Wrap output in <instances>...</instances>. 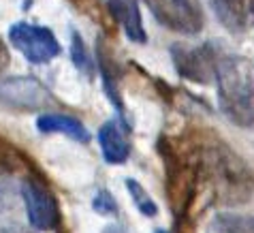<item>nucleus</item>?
<instances>
[{
	"mask_svg": "<svg viewBox=\"0 0 254 233\" xmlns=\"http://www.w3.org/2000/svg\"><path fill=\"white\" fill-rule=\"evenodd\" d=\"M196 178V197L205 193L214 206H244L254 193V173L246 160L207 133H194L182 141Z\"/></svg>",
	"mask_w": 254,
	"mask_h": 233,
	"instance_id": "nucleus-1",
	"label": "nucleus"
},
{
	"mask_svg": "<svg viewBox=\"0 0 254 233\" xmlns=\"http://www.w3.org/2000/svg\"><path fill=\"white\" fill-rule=\"evenodd\" d=\"M28 221L39 231H54L60 225V208L49 186L39 178H26L22 184Z\"/></svg>",
	"mask_w": 254,
	"mask_h": 233,
	"instance_id": "nucleus-6",
	"label": "nucleus"
},
{
	"mask_svg": "<svg viewBox=\"0 0 254 233\" xmlns=\"http://www.w3.org/2000/svg\"><path fill=\"white\" fill-rule=\"evenodd\" d=\"M205 233H254V216L220 212L207 223Z\"/></svg>",
	"mask_w": 254,
	"mask_h": 233,
	"instance_id": "nucleus-13",
	"label": "nucleus"
},
{
	"mask_svg": "<svg viewBox=\"0 0 254 233\" xmlns=\"http://www.w3.org/2000/svg\"><path fill=\"white\" fill-rule=\"evenodd\" d=\"M37 126L41 133H62L75 141H81L86 144L90 139L86 126H83L79 120L70 118V116H64V114H45L37 120Z\"/></svg>",
	"mask_w": 254,
	"mask_h": 233,
	"instance_id": "nucleus-12",
	"label": "nucleus"
},
{
	"mask_svg": "<svg viewBox=\"0 0 254 233\" xmlns=\"http://www.w3.org/2000/svg\"><path fill=\"white\" fill-rule=\"evenodd\" d=\"M109 15L122 26L126 37L135 43H145L147 34L143 28V19H141V11L137 0H107Z\"/></svg>",
	"mask_w": 254,
	"mask_h": 233,
	"instance_id": "nucleus-9",
	"label": "nucleus"
},
{
	"mask_svg": "<svg viewBox=\"0 0 254 233\" xmlns=\"http://www.w3.org/2000/svg\"><path fill=\"white\" fill-rule=\"evenodd\" d=\"M156 233H169V231H162V229H160V231H156Z\"/></svg>",
	"mask_w": 254,
	"mask_h": 233,
	"instance_id": "nucleus-21",
	"label": "nucleus"
},
{
	"mask_svg": "<svg viewBox=\"0 0 254 233\" xmlns=\"http://www.w3.org/2000/svg\"><path fill=\"white\" fill-rule=\"evenodd\" d=\"M218 22L229 32L244 34L254 28V0H211Z\"/></svg>",
	"mask_w": 254,
	"mask_h": 233,
	"instance_id": "nucleus-7",
	"label": "nucleus"
},
{
	"mask_svg": "<svg viewBox=\"0 0 254 233\" xmlns=\"http://www.w3.org/2000/svg\"><path fill=\"white\" fill-rule=\"evenodd\" d=\"M156 22L180 34H199L205 26V15L199 0H145Z\"/></svg>",
	"mask_w": 254,
	"mask_h": 233,
	"instance_id": "nucleus-3",
	"label": "nucleus"
},
{
	"mask_svg": "<svg viewBox=\"0 0 254 233\" xmlns=\"http://www.w3.org/2000/svg\"><path fill=\"white\" fill-rule=\"evenodd\" d=\"M96 60H98V71H101V77H103V83H105V90H107V94L111 98V103L118 107L120 116H126L124 111V105H122V98H120V69L116 65L114 56L109 54L107 45L103 43V41H98V49H96Z\"/></svg>",
	"mask_w": 254,
	"mask_h": 233,
	"instance_id": "nucleus-11",
	"label": "nucleus"
},
{
	"mask_svg": "<svg viewBox=\"0 0 254 233\" xmlns=\"http://www.w3.org/2000/svg\"><path fill=\"white\" fill-rule=\"evenodd\" d=\"M11 45L32 65H45L60 54V43L54 32L45 26L37 24H13L9 30Z\"/></svg>",
	"mask_w": 254,
	"mask_h": 233,
	"instance_id": "nucleus-4",
	"label": "nucleus"
},
{
	"mask_svg": "<svg viewBox=\"0 0 254 233\" xmlns=\"http://www.w3.org/2000/svg\"><path fill=\"white\" fill-rule=\"evenodd\" d=\"M47 90L37 83L34 79H11L0 86V98L17 107L26 109H37L43 103H47Z\"/></svg>",
	"mask_w": 254,
	"mask_h": 233,
	"instance_id": "nucleus-8",
	"label": "nucleus"
},
{
	"mask_svg": "<svg viewBox=\"0 0 254 233\" xmlns=\"http://www.w3.org/2000/svg\"><path fill=\"white\" fill-rule=\"evenodd\" d=\"M73 60H75V65L77 69H81L83 73H92V60H90V56L86 54V47H83V41L81 37H77V34H73Z\"/></svg>",
	"mask_w": 254,
	"mask_h": 233,
	"instance_id": "nucleus-15",
	"label": "nucleus"
},
{
	"mask_svg": "<svg viewBox=\"0 0 254 233\" xmlns=\"http://www.w3.org/2000/svg\"><path fill=\"white\" fill-rule=\"evenodd\" d=\"M126 188H128L130 199L135 201V206H137V210L141 212V214L147 216V218H152V216L158 214V206L154 203V199L150 197V193H147V190L141 186L137 180L128 178V180H126Z\"/></svg>",
	"mask_w": 254,
	"mask_h": 233,
	"instance_id": "nucleus-14",
	"label": "nucleus"
},
{
	"mask_svg": "<svg viewBox=\"0 0 254 233\" xmlns=\"http://www.w3.org/2000/svg\"><path fill=\"white\" fill-rule=\"evenodd\" d=\"M94 210L98 212V214H103V216H111V214H116V201L111 199V195L109 193H98L94 197Z\"/></svg>",
	"mask_w": 254,
	"mask_h": 233,
	"instance_id": "nucleus-16",
	"label": "nucleus"
},
{
	"mask_svg": "<svg viewBox=\"0 0 254 233\" xmlns=\"http://www.w3.org/2000/svg\"><path fill=\"white\" fill-rule=\"evenodd\" d=\"M9 60H11V56H9V47L4 45V41L0 39V73L9 67Z\"/></svg>",
	"mask_w": 254,
	"mask_h": 233,
	"instance_id": "nucleus-17",
	"label": "nucleus"
},
{
	"mask_svg": "<svg viewBox=\"0 0 254 233\" xmlns=\"http://www.w3.org/2000/svg\"><path fill=\"white\" fill-rule=\"evenodd\" d=\"M98 144H101L103 156L111 165H122L130 156V144L126 139L124 129L116 120H109L98 131Z\"/></svg>",
	"mask_w": 254,
	"mask_h": 233,
	"instance_id": "nucleus-10",
	"label": "nucleus"
},
{
	"mask_svg": "<svg viewBox=\"0 0 254 233\" xmlns=\"http://www.w3.org/2000/svg\"><path fill=\"white\" fill-rule=\"evenodd\" d=\"M0 233H28V231L17 227V225H0Z\"/></svg>",
	"mask_w": 254,
	"mask_h": 233,
	"instance_id": "nucleus-18",
	"label": "nucleus"
},
{
	"mask_svg": "<svg viewBox=\"0 0 254 233\" xmlns=\"http://www.w3.org/2000/svg\"><path fill=\"white\" fill-rule=\"evenodd\" d=\"M218 101L233 124L254 129V73L242 56H220L216 67Z\"/></svg>",
	"mask_w": 254,
	"mask_h": 233,
	"instance_id": "nucleus-2",
	"label": "nucleus"
},
{
	"mask_svg": "<svg viewBox=\"0 0 254 233\" xmlns=\"http://www.w3.org/2000/svg\"><path fill=\"white\" fill-rule=\"evenodd\" d=\"M171 58H173L175 71L188 81L211 83L216 79V67L220 56L211 47V43L196 45V47L178 43L171 47Z\"/></svg>",
	"mask_w": 254,
	"mask_h": 233,
	"instance_id": "nucleus-5",
	"label": "nucleus"
},
{
	"mask_svg": "<svg viewBox=\"0 0 254 233\" xmlns=\"http://www.w3.org/2000/svg\"><path fill=\"white\" fill-rule=\"evenodd\" d=\"M30 4H32V0H24V6H26V9H28Z\"/></svg>",
	"mask_w": 254,
	"mask_h": 233,
	"instance_id": "nucleus-20",
	"label": "nucleus"
},
{
	"mask_svg": "<svg viewBox=\"0 0 254 233\" xmlns=\"http://www.w3.org/2000/svg\"><path fill=\"white\" fill-rule=\"evenodd\" d=\"M4 206H6V203H4V197H2V195H0V212H2V210H4Z\"/></svg>",
	"mask_w": 254,
	"mask_h": 233,
	"instance_id": "nucleus-19",
	"label": "nucleus"
}]
</instances>
